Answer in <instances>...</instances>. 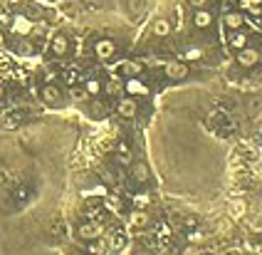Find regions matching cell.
Listing matches in <instances>:
<instances>
[{
  "label": "cell",
  "instance_id": "obj_5",
  "mask_svg": "<svg viewBox=\"0 0 262 255\" xmlns=\"http://www.w3.org/2000/svg\"><path fill=\"white\" fill-rule=\"evenodd\" d=\"M77 236L89 243V240L102 238V236H104V228H102V223H97V221H84V223L77 228Z\"/></svg>",
  "mask_w": 262,
  "mask_h": 255
},
{
  "label": "cell",
  "instance_id": "obj_17",
  "mask_svg": "<svg viewBox=\"0 0 262 255\" xmlns=\"http://www.w3.org/2000/svg\"><path fill=\"white\" fill-rule=\"evenodd\" d=\"M151 32L156 35V37H166V35H171V23L166 20V17H156L154 20V28Z\"/></svg>",
  "mask_w": 262,
  "mask_h": 255
},
{
  "label": "cell",
  "instance_id": "obj_34",
  "mask_svg": "<svg viewBox=\"0 0 262 255\" xmlns=\"http://www.w3.org/2000/svg\"><path fill=\"white\" fill-rule=\"evenodd\" d=\"M183 255H198V250H195V248L190 245V248H186V250H183Z\"/></svg>",
  "mask_w": 262,
  "mask_h": 255
},
{
  "label": "cell",
  "instance_id": "obj_8",
  "mask_svg": "<svg viewBox=\"0 0 262 255\" xmlns=\"http://www.w3.org/2000/svg\"><path fill=\"white\" fill-rule=\"evenodd\" d=\"M124 92H129V97H144V94H148V87H146L139 77H126Z\"/></svg>",
  "mask_w": 262,
  "mask_h": 255
},
{
  "label": "cell",
  "instance_id": "obj_32",
  "mask_svg": "<svg viewBox=\"0 0 262 255\" xmlns=\"http://www.w3.org/2000/svg\"><path fill=\"white\" fill-rule=\"evenodd\" d=\"M45 82H57V72L55 70H47L45 72Z\"/></svg>",
  "mask_w": 262,
  "mask_h": 255
},
{
  "label": "cell",
  "instance_id": "obj_3",
  "mask_svg": "<svg viewBox=\"0 0 262 255\" xmlns=\"http://www.w3.org/2000/svg\"><path fill=\"white\" fill-rule=\"evenodd\" d=\"M40 99L47 107H59L62 104V90L57 87V82H45L40 90Z\"/></svg>",
  "mask_w": 262,
  "mask_h": 255
},
{
  "label": "cell",
  "instance_id": "obj_11",
  "mask_svg": "<svg viewBox=\"0 0 262 255\" xmlns=\"http://www.w3.org/2000/svg\"><path fill=\"white\" fill-rule=\"evenodd\" d=\"M129 166H131V179L136 181V183H148L151 171H148V166L144 161H136V164H129Z\"/></svg>",
  "mask_w": 262,
  "mask_h": 255
},
{
  "label": "cell",
  "instance_id": "obj_4",
  "mask_svg": "<svg viewBox=\"0 0 262 255\" xmlns=\"http://www.w3.org/2000/svg\"><path fill=\"white\" fill-rule=\"evenodd\" d=\"M237 65L240 67H245V70H250V67H255L257 62H260V50L257 47H252V45H245L243 50H237Z\"/></svg>",
  "mask_w": 262,
  "mask_h": 255
},
{
  "label": "cell",
  "instance_id": "obj_18",
  "mask_svg": "<svg viewBox=\"0 0 262 255\" xmlns=\"http://www.w3.org/2000/svg\"><path fill=\"white\" fill-rule=\"evenodd\" d=\"M84 92H87L92 99H94V97H99V94H102V79H97V77H89L87 82H84Z\"/></svg>",
  "mask_w": 262,
  "mask_h": 255
},
{
  "label": "cell",
  "instance_id": "obj_26",
  "mask_svg": "<svg viewBox=\"0 0 262 255\" xmlns=\"http://www.w3.org/2000/svg\"><path fill=\"white\" fill-rule=\"evenodd\" d=\"M250 230L260 236L262 233V216H257V218H252V221H250Z\"/></svg>",
  "mask_w": 262,
  "mask_h": 255
},
{
  "label": "cell",
  "instance_id": "obj_33",
  "mask_svg": "<svg viewBox=\"0 0 262 255\" xmlns=\"http://www.w3.org/2000/svg\"><path fill=\"white\" fill-rule=\"evenodd\" d=\"M5 183H8V174L0 168V186H5Z\"/></svg>",
  "mask_w": 262,
  "mask_h": 255
},
{
  "label": "cell",
  "instance_id": "obj_7",
  "mask_svg": "<svg viewBox=\"0 0 262 255\" xmlns=\"http://www.w3.org/2000/svg\"><path fill=\"white\" fill-rule=\"evenodd\" d=\"M94 55H97L99 60H112V57L117 55V45H114V40H109V37L97 40V42H94Z\"/></svg>",
  "mask_w": 262,
  "mask_h": 255
},
{
  "label": "cell",
  "instance_id": "obj_20",
  "mask_svg": "<svg viewBox=\"0 0 262 255\" xmlns=\"http://www.w3.org/2000/svg\"><path fill=\"white\" fill-rule=\"evenodd\" d=\"M203 57V50L201 47H186L183 50V62H198Z\"/></svg>",
  "mask_w": 262,
  "mask_h": 255
},
{
  "label": "cell",
  "instance_id": "obj_28",
  "mask_svg": "<svg viewBox=\"0 0 262 255\" xmlns=\"http://www.w3.org/2000/svg\"><path fill=\"white\" fill-rule=\"evenodd\" d=\"M188 240L190 243H201V240H203V233H201V230H188Z\"/></svg>",
  "mask_w": 262,
  "mask_h": 255
},
{
  "label": "cell",
  "instance_id": "obj_38",
  "mask_svg": "<svg viewBox=\"0 0 262 255\" xmlns=\"http://www.w3.org/2000/svg\"><path fill=\"white\" fill-rule=\"evenodd\" d=\"M260 62H262V50H260Z\"/></svg>",
  "mask_w": 262,
  "mask_h": 255
},
{
  "label": "cell",
  "instance_id": "obj_29",
  "mask_svg": "<svg viewBox=\"0 0 262 255\" xmlns=\"http://www.w3.org/2000/svg\"><path fill=\"white\" fill-rule=\"evenodd\" d=\"M193 10H198V8H208V0H186Z\"/></svg>",
  "mask_w": 262,
  "mask_h": 255
},
{
  "label": "cell",
  "instance_id": "obj_2",
  "mask_svg": "<svg viewBox=\"0 0 262 255\" xmlns=\"http://www.w3.org/2000/svg\"><path fill=\"white\" fill-rule=\"evenodd\" d=\"M117 114L121 117V119H134L136 114H139V102H136V97H119V102H117Z\"/></svg>",
  "mask_w": 262,
  "mask_h": 255
},
{
  "label": "cell",
  "instance_id": "obj_10",
  "mask_svg": "<svg viewBox=\"0 0 262 255\" xmlns=\"http://www.w3.org/2000/svg\"><path fill=\"white\" fill-rule=\"evenodd\" d=\"M148 223H151V218H148L146 210H131V216L126 218V225H129V228H136V230L146 228Z\"/></svg>",
  "mask_w": 262,
  "mask_h": 255
},
{
  "label": "cell",
  "instance_id": "obj_37",
  "mask_svg": "<svg viewBox=\"0 0 262 255\" xmlns=\"http://www.w3.org/2000/svg\"><path fill=\"white\" fill-rule=\"evenodd\" d=\"M134 255H151V253H146V250H136Z\"/></svg>",
  "mask_w": 262,
  "mask_h": 255
},
{
  "label": "cell",
  "instance_id": "obj_31",
  "mask_svg": "<svg viewBox=\"0 0 262 255\" xmlns=\"http://www.w3.org/2000/svg\"><path fill=\"white\" fill-rule=\"evenodd\" d=\"M64 79H67L70 84H74V82H77V70H67V72H64Z\"/></svg>",
  "mask_w": 262,
  "mask_h": 255
},
{
  "label": "cell",
  "instance_id": "obj_40",
  "mask_svg": "<svg viewBox=\"0 0 262 255\" xmlns=\"http://www.w3.org/2000/svg\"><path fill=\"white\" fill-rule=\"evenodd\" d=\"M260 236H262V233H260Z\"/></svg>",
  "mask_w": 262,
  "mask_h": 255
},
{
  "label": "cell",
  "instance_id": "obj_6",
  "mask_svg": "<svg viewBox=\"0 0 262 255\" xmlns=\"http://www.w3.org/2000/svg\"><path fill=\"white\" fill-rule=\"evenodd\" d=\"M50 52H52L55 57H64V55L70 52V37H67L64 32L52 35V40H50Z\"/></svg>",
  "mask_w": 262,
  "mask_h": 255
},
{
  "label": "cell",
  "instance_id": "obj_19",
  "mask_svg": "<svg viewBox=\"0 0 262 255\" xmlns=\"http://www.w3.org/2000/svg\"><path fill=\"white\" fill-rule=\"evenodd\" d=\"M245 210H248V203H245L243 198L230 201V216H233V218H243V216H245Z\"/></svg>",
  "mask_w": 262,
  "mask_h": 255
},
{
  "label": "cell",
  "instance_id": "obj_22",
  "mask_svg": "<svg viewBox=\"0 0 262 255\" xmlns=\"http://www.w3.org/2000/svg\"><path fill=\"white\" fill-rule=\"evenodd\" d=\"M117 159H119V164H124V166L131 164V151H129V146H126V144H119Z\"/></svg>",
  "mask_w": 262,
  "mask_h": 255
},
{
  "label": "cell",
  "instance_id": "obj_16",
  "mask_svg": "<svg viewBox=\"0 0 262 255\" xmlns=\"http://www.w3.org/2000/svg\"><path fill=\"white\" fill-rule=\"evenodd\" d=\"M10 28H13V32H17V35H30L32 32V23H30L28 17H23V15H15L13 17V23H10Z\"/></svg>",
  "mask_w": 262,
  "mask_h": 255
},
{
  "label": "cell",
  "instance_id": "obj_1",
  "mask_svg": "<svg viewBox=\"0 0 262 255\" xmlns=\"http://www.w3.org/2000/svg\"><path fill=\"white\" fill-rule=\"evenodd\" d=\"M163 75L168 77L171 82H181V79H186L188 77V65L183 60H171L163 65Z\"/></svg>",
  "mask_w": 262,
  "mask_h": 255
},
{
  "label": "cell",
  "instance_id": "obj_12",
  "mask_svg": "<svg viewBox=\"0 0 262 255\" xmlns=\"http://www.w3.org/2000/svg\"><path fill=\"white\" fill-rule=\"evenodd\" d=\"M228 45L237 52V50H243L245 45H250V35L243 30V28H240V30H233L230 32V37H228Z\"/></svg>",
  "mask_w": 262,
  "mask_h": 255
},
{
  "label": "cell",
  "instance_id": "obj_13",
  "mask_svg": "<svg viewBox=\"0 0 262 255\" xmlns=\"http://www.w3.org/2000/svg\"><path fill=\"white\" fill-rule=\"evenodd\" d=\"M119 72H121L124 77H141V72H144V65H141L139 60H126V62H121Z\"/></svg>",
  "mask_w": 262,
  "mask_h": 255
},
{
  "label": "cell",
  "instance_id": "obj_15",
  "mask_svg": "<svg viewBox=\"0 0 262 255\" xmlns=\"http://www.w3.org/2000/svg\"><path fill=\"white\" fill-rule=\"evenodd\" d=\"M223 20H225V28H228V30L233 32V30H240V28H245V15H243V13H225V17H223Z\"/></svg>",
  "mask_w": 262,
  "mask_h": 255
},
{
  "label": "cell",
  "instance_id": "obj_25",
  "mask_svg": "<svg viewBox=\"0 0 262 255\" xmlns=\"http://www.w3.org/2000/svg\"><path fill=\"white\" fill-rule=\"evenodd\" d=\"M10 23H13V15L0 8V28H10Z\"/></svg>",
  "mask_w": 262,
  "mask_h": 255
},
{
  "label": "cell",
  "instance_id": "obj_14",
  "mask_svg": "<svg viewBox=\"0 0 262 255\" xmlns=\"http://www.w3.org/2000/svg\"><path fill=\"white\" fill-rule=\"evenodd\" d=\"M102 92H106L109 97H121L124 94V82L119 77H112L109 82H102Z\"/></svg>",
  "mask_w": 262,
  "mask_h": 255
},
{
  "label": "cell",
  "instance_id": "obj_23",
  "mask_svg": "<svg viewBox=\"0 0 262 255\" xmlns=\"http://www.w3.org/2000/svg\"><path fill=\"white\" fill-rule=\"evenodd\" d=\"M104 250H106V245H104L102 238L89 240V255H104Z\"/></svg>",
  "mask_w": 262,
  "mask_h": 255
},
{
  "label": "cell",
  "instance_id": "obj_35",
  "mask_svg": "<svg viewBox=\"0 0 262 255\" xmlns=\"http://www.w3.org/2000/svg\"><path fill=\"white\" fill-rule=\"evenodd\" d=\"M186 225H188V228H193V225H195V218H193V216H190V218H186Z\"/></svg>",
  "mask_w": 262,
  "mask_h": 255
},
{
  "label": "cell",
  "instance_id": "obj_27",
  "mask_svg": "<svg viewBox=\"0 0 262 255\" xmlns=\"http://www.w3.org/2000/svg\"><path fill=\"white\" fill-rule=\"evenodd\" d=\"M240 8H245V10H250V8H262V0H240Z\"/></svg>",
  "mask_w": 262,
  "mask_h": 255
},
{
  "label": "cell",
  "instance_id": "obj_30",
  "mask_svg": "<svg viewBox=\"0 0 262 255\" xmlns=\"http://www.w3.org/2000/svg\"><path fill=\"white\" fill-rule=\"evenodd\" d=\"M17 50H20V52H23V55H30V52H32V45H30L28 40H23V42H20V45H17Z\"/></svg>",
  "mask_w": 262,
  "mask_h": 255
},
{
  "label": "cell",
  "instance_id": "obj_21",
  "mask_svg": "<svg viewBox=\"0 0 262 255\" xmlns=\"http://www.w3.org/2000/svg\"><path fill=\"white\" fill-rule=\"evenodd\" d=\"M104 208L112 210V213H121V198L119 196H106L104 198Z\"/></svg>",
  "mask_w": 262,
  "mask_h": 255
},
{
  "label": "cell",
  "instance_id": "obj_24",
  "mask_svg": "<svg viewBox=\"0 0 262 255\" xmlns=\"http://www.w3.org/2000/svg\"><path fill=\"white\" fill-rule=\"evenodd\" d=\"M70 94H72L74 102H87V99H89V94L84 92V87H72V90H70Z\"/></svg>",
  "mask_w": 262,
  "mask_h": 255
},
{
  "label": "cell",
  "instance_id": "obj_9",
  "mask_svg": "<svg viewBox=\"0 0 262 255\" xmlns=\"http://www.w3.org/2000/svg\"><path fill=\"white\" fill-rule=\"evenodd\" d=\"M193 25H195L198 30H208V28L213 25V13H210L208 8H198V10L193 13Z\"/></svg>",
  "mask_w": 262,
  "mask_h": 255
},
{
  "label": "cell",
  "instance_id": "obj_39",
  "mask_svg": "<svg viewBox=\"0 0 262 255\" xmlns=\"http://www.w3.org/2000/svg\"><path fill=\"white\" fill-rule=\"evenodd\" d=\"M0 97H3V87H0Z\"/></svg>",
  "mask_w": 262,
  "mask_h": 255
},
{
  "label": "cell",
  "instance_id": "obj_36",
  "mask_svg": "<svg viewBox=\"0 0 262 255\" xmlns=\"http://www.w3.org/2000/svg\"><path fill=\"white\" fill-rule=\"evenodd\" d=\"M5 45V32H3V28H0V47Z\"/></svg>",
  "mask_w": 262,
  "mask_h": 255
}]
</instances>
